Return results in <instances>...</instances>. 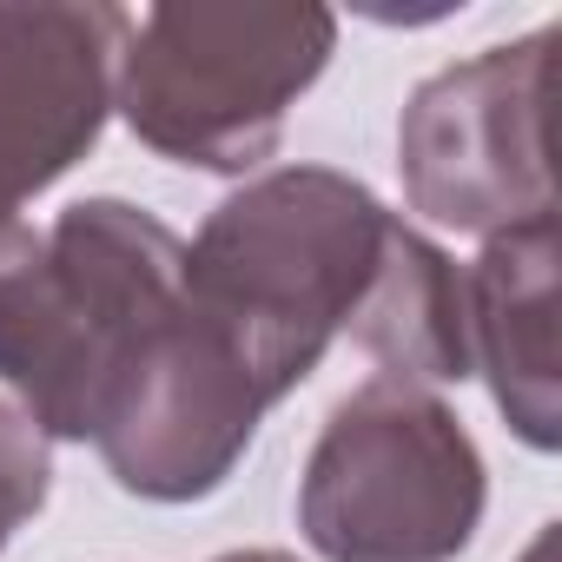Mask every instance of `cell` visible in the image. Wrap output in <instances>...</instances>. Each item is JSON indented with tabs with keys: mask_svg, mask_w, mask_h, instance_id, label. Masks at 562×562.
Masks as SVG:
<instances>
[{
	"mask_svg": "<svg viewBox=\"0 0 562 562\" xmlns=\"http://www.w3.org/2000/svg\"><path fill=\"white\" fill-rule=\"evenodd\" d=\"M126 27L120 8L0 0V232L100 146Z\"/></svg>",
	"mask_w": 562,
	"mask_h": 562,
	"instance_id": "52a82bcc",
	"label": "cell"
},
{
	"mask_svg": "<svg viewBox=\"0 0 562 562\" xmlns=\"http://www.w3.org/2000/svg\"><path fill=\"white\" fill-rule=\"evenodd\" d=\"M397 212L331 166H278L212 205L186 245V305L225 331L265 397H292L351 331Z\"/></svg>",
	"mask_w": 562,
	"mask_h": 562,
	"instance_id": "7a4b0ae2",
	"label": "cell"
},
{
	"mask_svg": "<svg viewBox=\"0 0 562 562\" xmlns=\"http://www.w3.org/2000/svg\"><path fill=\"white\" fill-rule=\"evenodd\" d=\"M555 27L483 47L443 74H430L397 120V172L417 218L470 238H496L536 218H555L549 186V87Z\"/></svg>",
	"mask_w": 562,
	"mask_h": 562,
	"instance_id": "5b68a950",
	"label": "cell"
},
{
	"mask_svg": "<svg viewBox=\"0 0 562 562\" xmlns=\"http://www.w3.org/2000/svg\"><path fill=\"white\" fill-rule=\"evenodd\" d=\"M516 562H555V522H542V529H536V542H529Z\"/></svg>",
	"mask_w": 562,
	"mask_h": 562,
	"instance_id": "8fae6325",
	"label": "cell"
},
{
	"mask_svg": "<svg viewBox=\"0 0 562 562\" xmlns=\"http://www.w3.org/2000/svg\"><path fill=\"white\" fill-rule=\"evenodd\" d=\"M345 338L391 384H417V391L463 384L470 378V305H463L457 258L397 218Z\"/></svg>",
	"mask_w": 562,
	"mask_h": 562,
	"instance_id": "9c48e42d",
	"label": "cell"
},
{
	"mask_svg": "<svg viewBox=\"0 0 562 562\" xmlns=\"http://www.w3.org/2000/svg\"><path fill=\"white\" fill-rule=\"evenodd\" d=\"M338 54L331 8H146L113 67V113L172 166L258 172Z\"/></svg>",
	"mask_w": 562,
	"mask_h": 562,
	"instance_id": "3957f363",
	"label": "cell"
},
{
	"mask_svg": "<svg viewBox=\"0 0 562 562\" xmlns=\"http://www.w3.org/2000/svg\"><path fill=\"white\" fill-rule=\"evenodd\" d=\"M186 292V238L126 199L0 232V384L47 443H93L133 351Z\"/></svg>",
	"mask_w": 562,
	"mask_h": 562,
	"instance_id": "6da1fadb",
	"label": "cell"
},
{
	"mask_svg": "<svg viewBox=\"0 0 562 562\" xmlns=\"http://www.w3.org/2000/svg\"><path fill=\"white\" fill-rule=\"evenodd\" d=\"M555 218L483 238L463 271L470 305V371L490 378L496 411L529 450L562 443V358H555Z\"/></svg>",
	"mask_w": 562,
	"mask_h": 562,
	"instance_id": "ba28073f",
	"label": "cell"
},
{
	"mask_svg": "<svg viewBox=\"0 0 562 562\" xmlns=\"http://www.w3.org/2000/svg\"><path fill=\"white\" fill-rule=\"evenodd\" d=\"M54 490V443L21 417V404H0V549H8Z\"/></svg>",
	"mask_w": 562,
	"mask_h": 562,
	"instance_id": "30bf717a",
	"label": "cell"
},
{
	"mask_svg": "<svg viewBox=\"0 0 562 562\" xmlns=\"http://www.w3.org/2000/svg\"><path fill=\"white\" fill-rule=\"evenodd\" d=\"M490 503L476 437L437 391L371 378L318 430L299 529L325 562H457Z\"/></svg>",
	"mask_w": 562,
	"mask_h": 562,
	"instance_id": "277c9868",
	"label": "cell"
},
{
	"mask_svg": "<svg viewBox=\"0 0 562 562\" xmlns=\"http://www.w3.org/2000/svg\"><path fill=\"white\" fill-rule=\"evenodd\" d=\"M265 411V384L179 292V305L153 325V338L113 384L93 450L139 503H205L245 463Z\"/></svg>",
	"mask_w": 562,
	"mask_h": 562,
	"instance_id": "8992f818",
	"label": "cell"
},
{
	"mask_svg": "<svg viewBox=\"0 0 562 562\" xmlns=\"http://www.w3.org/2000/svg\"><path fill=\"white\" fill-rule=\"evenodd\" d=\"M218 562H299V555H285V549H232Z\"/></svg>",
	"mask_w": 562,
	"mask_h": 562,
	"instance_id": "7c38bea8",
	"label": "cell"
}]
</instances>
